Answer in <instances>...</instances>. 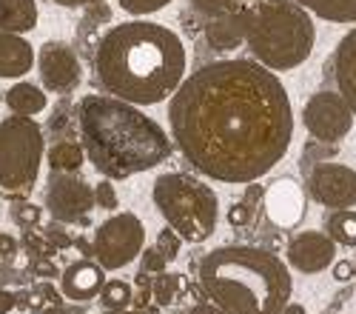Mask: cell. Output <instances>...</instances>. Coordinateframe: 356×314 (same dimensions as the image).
Returning a JSON list of instances; mask_svg holds the SVG:
<instances>
[{
	"mask_svg": "<svg viewBox=\"0 0 356 314\" xmlns=\"http://www.w3.org/2000/svg\"><path fill=\"white\" fill-rule=\"evenodd\" d=\"M20 251V246H17V237L15 235H9V232H0V257H12Z\"/></svg>",
	"mask_w": 356,
	"mask_h": 314,
	"instance_id": "cell-35",
	"label": "cell"
},
{
	"mask_svg": "<svg viewBox=\"0 0 356 314\" xmlns=\"http://www.w3.org/2000/svg\"><path fill=\"white\" fill-rule=\"evenodd\" d=\"M353 120H356L353 111L339 92H314L302 109L305 132L314 140L331 143V146H337V143H342L350 134Z\"/></svg>",
	"mask_w": 356,
	"mask_h": 314,
	"instance_id": "cell-9",
	"label": "cell"
},
{
	"mask_svg": "<svg viewBox=\"0 0 356 314\" xmlns=\"http://www.w3.org/2000/svg\"><path fill=\"white\" fill-rule=\"evenodd\" d=\"M350 277H353L350 260H334V280H337V283H348Z\"/></svg>",
	"mask_w": 356,
	"mask_h": 314,
	"instance_id": "cell-36",
	"label": "cell"
},
{
	"mask_svg": "<svg viewBox=\"0 0 356 314\" xmlns=\"http://www.w3.org/2000/svg\"><path fill=\"white\" fill-rule=\"evenodd\" d=\"M137 260H140V272H145V274H163V272H168V260H165V257L152 246V249H143L140 251V257H137Z\"/></svg>",
	"mask_w": 356,
	"mask_h": 314,
	"instance_id": "cell-29",
	"label": "cell"
},
{
	"mask_svg": "<svg viewBox=\"0 0 356 314\" xmlns=\"http://www.w3.org/2000/svg\"><path fill=\"white\" fill-rule=\"evenodd\" d=\"M106 283V269L97 260H74L60 272V292L72 303H88L95 300Z\"/></svg>",
	"mask_w": 356,
	"mask_h": 314,
	"instance_id": "cell-15",
	"label": "cell"
},
{
	"mask_svg": "<svg viewBox=\"0 0 356 314\" xmlns=\"http://www.w3.org/2000/svg\"><path fill=\"white\" fill-rule=\"evenodd\" d=\"M46 157L43 129L35 118L9 114L0 120V189L3 191H29Z\"/></svg>",
	"mask_w": 356,
	"mask_h": 314,
	"instance_id": "cell-7",
	"label": "cell"
},
{
	"mask_svg": "<svg viewBox=\"0 0 356 314\" xmlns=\"http://www.w3.org/2000/svg\"><path fill=\"white\" fill-rule=\"evenodd\" d=\"M3 103L9 106L12 114H20V118H35V114L46 111L49 97L32 80H17L15 86H9V92L3 95Z\"/></svg>",
	"mask_w": 356,
	"mask_h": 314,
	"instance_id": "cell-20",
	"label": "cell"
},
{
	"mask_svg": "<svg viewBox=\"0 0 356 314\" xmlns=\"http://www.w3.org/2000/svg\"><path fill=\"white\" fill-rule=\"evenodd\" d=\"M334 77H337V92L345 97V103L350 106L353 118H356V26L348 35H342V40L337 43Z\"/></svg>",
	"mask_w": 356,
	"mask_h": 314,
	"instance_id": "cell-18",
	"label": "cell"
},
{
	"mask_svg": "<svg viewBox=\"0 0 356 314\" xmlns=\"http://www.w3.org/2000/svg\"><path fill=\"white\" fill-rule=\"evenodd\" d=\"M308 191L319 206L339 212L356 206V168L345 163H316L308 171Z\"/></svg>",
	"mask_w": 356,
	"mask_h": 314,
	"instance_id": "cell-11",
	"label": "cell"
},
{
	"mask_svg": "<svg viewBox=\"0 0 356 314\" xmlns=\"http://www.w3.org/2000/svg\"><path fill=\"white\" fill-rule=\"evenodd\" d=\"M0 103H3V92H0Z\"/></svg>",
	"mask_w": 356,
	"mask_h": 314,
	"instance_id": "cell-44",
	"label": "cell"
},
{
	"mask_svg": "<svg viewBox=\"0 0 356 314\" xmlns=\"http://www.w3.org/2000/svg\"><path fill=\"white\" fill-rule=\"evenodd\" d=\"M154 249L165 257L168 263H174L177 257H180V249H183V237L174 232V228H160V235H157V243H154Z\"/></svg>",
	"mask_w": 356,
	"mask_h": 314,
	"instance_id": "cell-28",
	"label": "cell"
},
{
	"mask_svg": "<svg viewBox=\"0 0 356 314\" xmlns=\"http://www.w3.org/2000/svg\"><path fill=\"white\" fill-rule=\"evenodd\" d=\"M38 274H40L43 280H49V277H54V274H60V272H57V266H54V263L43 260V263H38Z\"/></svg>",
	"mask_w": 356,
	"mask_h": 314,
	"instance_id": "cell-40",
	"label": "cell"
},
{
	"mask_svg": "<svg viewBox=\"0 0 356 314\" xmlns=\"http://www.w3.org/2000/svg\"><path fill=\"white\" fill-rule=\"evenodd\" d=\"M38 0H0V32L26 35L38 29Z\"/></svg>",
	"mask_w": 356,
	"mask_h": 314,
	"instance_id": "cell-19",
	"label": "cell"
},
{
	"mask_svg": "<svg viewBox=\"0 0 356 314\" xmlns=\"http://www.w3.org/2000/svg\"><path fill=\"white\" fill-rule=\"evenodd\" d=\"M145 249V226L134 212H120L103 220L92 235V257L106 272L131 266Z\"/></svg>",
	"mask_w": 356,
	"mask_h": 314,
	"instance_id": "cell-8",
	"label": "cell"
},
{
	"mask_svg": "<svg viewBox=\"0 0 356 314\" xmlns=\"http://www.w3.org/2000/svg\"><path fill=\"white\" fill-rule=\"evenodd\" d=\"M285 260L300 274H319L337 260V243L325 232H300L285 246Z\"/></svg>",
	"mask_w": 356,
	"mask_h": 314,
	"instance_id": "cell-14",
	"label": "cell"
},
{
	"mask_svg": "<svg viewBox=\"0 0 356 314\" xmlns=\"http://www.w3.org/2000/svg\"><path fill=\"white\" fill-rule=\"evenodd\" d=\"M305 12L328 23H356V0H293Z\"/></svg>",
	"mask_w": 356,
	"mask_h": 314,
	"instance_id": "cell-22",
	"label": "cell"
},
{
	"mask_svg": "<svg viewBox=\"0 0 356 314\" xmlns=\"http://www.w3.org/2000/svg\"><path fill=\"white\" fill-rule=\"evenodd\" d=\"M95 206H100V209H106V212H114L117 206H120V197H117V189H114L111 180L103 178V180L95 186Z\"/></svg>",
	"mask_w": 356,
	"mask_h": 314,
	"instance_id": "cell-30",
	"label": "cell"
},
{
	"mask_svg": "<svg viewBox=\"0 0 356 314\" xmlns=\"http://www.w3.org/2000/svg\"><path fill=\"white\" fill-rule=\"evenodd\" d=\"M262 209L277 228H296L308 212L305 191L293 178H277L262 191Z\"/></svg>",
	"mask_w": 356,
	"mask_h": 314,
	"instance_id": "cell-13",
	"label": "cell"
},
{
	"mask_svg": "<svg viewBox=\"0 0 356 314\" xmlns=\"http://www.w3.org/2000/svg\"><path fill=\"white\" fill-rule=\"evenodd\" d=\"M0 217H3V206H0Z\"/></svg>",
	"mask_w": 356,
	"mask_h": 314,
	"instance_id": "cell-43",
	"label": "cell"
},
{
	"mask_svg": "<svg viewBox=\"0 0 356 314\" xmlns=\"http://www.w3.org/2000/svg\"><path fill=\"white\" fill-rule=\"evenodd\" d=\"M35 54L23 35L0 32V80H23L35 69Z\"/></svg>",
	"mask_w": 356,
	"mask_h": 314,
	"instance_id": "cell-17",
	"label": "cell"
},
{
	"mask_svg": "<svg viewBox=\"0 0 356 314\" xmlns=\"http://www.w3.org/2000/svg\"><path fill=\"white\" fill-rule=\"evenodd\" d=\"M46 237L54 243V249H66V246H72V237L63 235V223H57V226L51 223V226L46 228Z\"/></svg>",
	"mask_w": 356,
	"mask_h": 314,
	"instance_id": "cell-34",
	"label": "cell"
},
{
	"mask_svg": "<svg viewBox=\"0 0 356 314\" xmlns=\"http://www.w3.org/2000/svg\"><path fill=\"white\" fill-rule=\"evenodd\" d=\"M100 306L103 311H129V306L134 303V285L126 280H106L100 289Z\"/></svg>",
	"mask_w": 356,
	"mask_h": 314,
	"instance_id": "cell-24",
	"label": "cell"
},
{
	"mask_svg": "<svg viewBox=\"0 0 356 314\" xmlns=\"http://www.w3.org/2000/svg\"><path fill=\"white\" fill-rule=\"evenodd\" d=\"M97 314H145V311H131L129 308V311H97Z\"/></svg>",
	"mask_w": 356,
	"mask_h": 314,
	"instance_id": "cell-42",
	"label": "cell"
},
{
	"mask_svg": "<svg viewBox=\"0 0 356 314\" xmlns=\"http://www.w3.org/2000/svg\"><path fill=\"white\" fill-rule=\"evenodd\" d=\"M57 6H66V9H77V6H97L103 0H51Z\"/></svg>",
	"mask_w": 356,
	"mask_h": 314,
	"instance_id": "cell-39",
	"label": "cell"
},
{
	"mask_svg": "<svg viewBox=\"0 0 356 314\" xmlns=\"http://www.w3.org/2000/svg\"><path fill=\"white\" fill-rule=\"evenodd\" d=\"M46 163L54 175H77L86 163V152H83V143L74 140H60L46 152Z\"/></svg>",
	"mask_w": 356,
	"mask_h": 314,
	"instance_id": "cell-21",
	"label": "cell"
},
{
	"mask_svg": "<svg viewBox=\"0 0 356 314\" xmlns=\"http://www.w3.org/2000/svg\"><path fill=\"white\" fill-rule=\"evenodd\" d=\"M171 143L200 175L254 183L288 155L293 106L280 74L248 57L194 69L168 97Z\"/></svg>",
	"mask_w": 356,
	"mask_h": 314,
	"instance_id": "cell-1",
	"label": "cell"
},
{
	"mask_svg": "<svg viewBox=\"0 0 356 314\" xmlns=\"http://www.w3.org/2000/svg\"><path fill=\"white\" fill-rule=\"evenodd\" d=\"M228 223L234 226V228H243V226H248L251 223V206L245 203H234L231 209H228Z\"/></svg>",
	"mask_w": 356,
	"mask_h": 314,
	"instance_id": "cell-33",
	"label": "cell"
},
{
	"mask_svg": "<svg viewBox=\"0 0 356 314\" xmlns=\"http://www.w3.org/2000/svg\"><path fill=\"white\" fill-rule=\"evenodd\" d=\"M245 20H248L245 9L209 17V23H205V29H202L209 49H214L220 54H228V52H236L240 46H245Z\"/></svg>",
	"mask_w": 356,
	"mask_h": 314,
	"instance_id": "cell-16",
	"label": "cell"
},
{
	"mask_svg": "<svg viewBox=\"0 0 356 314\" xmlns=\"http://www.w3.org/2000/svg\"><path fill=\"white\" fill-rule=\"evenodd\" d=\"M17 306V297L9 289H0V314H9Z\"/></svg>",
	"mask_w": 356,
	"mask_h": 314,
	"instance_id": "cell-38",
	"label": "cell"
},
{
	"mask_svg": "<svg viewBox=\"0 0 356 314\" xmlns=\"http://www.w3.org/2000/svg\"><path fill=\"white\" fill-rule=\"evenodd\" d=\"M152 200L165 226L183 237V243L211 240L220 223V197L209 183L186 171H163L152 186Z\"/></svg>",
	"mask_w": 356,
	"mask_h": 314,
	"instance_id": "cell-6",
	"label": "cell"
},
{
	"mask_svg": "<svg viewBox=\"0 0 356 314\" xmlns=\"http://www.w3.org/2000/svg\"><path fill=\"white\" fill-rule=\"evenodd\" d=\"M152 297L157 306H168L180 297V274H154L152 280Z\"/></svg>",
	"mask_w": 356,
	"mask_h": 314,
	"instance_id": "cell-25",
	"label": "cell"
},
{
	"mask_svg": "<svg viewBox=\"0 0 356 314\" xmlns=\"http://www.w3.org/2000/svg\"><path fill=\"white\" fill-rule=\"evenodd\" d=\"M77 126L86 160L106 180H129L163 166L174 155L168 132L154 118L111 95H83Z\"/></svg>",
	"mask_w": 356,
	"mask_h": 314,
	"instance_id": "cell-3",
	"label": "cell"
},
{
	"mask_svg": "<svg viewBox=\"0 0 356 314\" xmlns=\"http://www.w3.org/2000/svg\"><path fill=\"white\" fill-rule=\"evenodd\" d=\"M245 46L251 61L274 74L302 66L316 46L314 15L293 0H259L245 6Z\"/></svg>",
	"mask_w": 356,
	"mask_h": 314,
	"instance_id": "cell-5",
	"label": "cell"
},
{
	"mask_svg": "<svg viewBox=\"0 0 356 314\" xmlns=\"http://www.w3.org/2000/svg\"><path fill=\"white\" fill-rule=\"evenodd\" d=\"M188 6L202 17H217V15H225V12L245 9L248 0H188Z\"/></svg>",
	"mask_w": 356,
	"mask_h": 314,
	"instance_id": "cell-26",
	"label": "cell"
},
{
	"mask_svg": "<svg viewBox=\"0 0 356 314\" xmlns=\"http://www.w3.org/2000/svg\"><path fill=\"white\" fill-rule=\"evenodd\" d=\"M322 226H325V235L337 246H356V212L353 209H339V212L325 214Z\"/></svg>",
	"mask_w": 356,
	"mask_h": 314,
	"instance_id": "cell-23",
	"label": "cell"
},
{
	"mask_svg": "<svg viewBox=\"0 0 356 314\" xmlns=\"http://www.w3.org/2000/svg\"><path fill=\"white\" fill-rule=\"evenodd\" d=\"M200 289L225 314H282L293 280L288 263L259 246H220L200 263Z\"/></svg>",
	"mask_w": 356,
	"mask_h": 314,
	"instance_id": "cell-4",
	"label": "cell"
},
{
	"mask_svg": "<svg viewBox=\"0 0 356 314\" xmlns=\"http://www.w3.org/2000/svg\"><path fill=\"white\" fill-rule=\"evenodd\" d=\"M188 314H225L220 306H214L211 300H202V303H197V306H191L188 308Z\"/></svg>",
	"mask_w": 356,
	"mask_h": 314,
	"instance_id": "cell-37",
	"label": "cell"
},
{
	"mask_svg": "<svg viewBox=\"0 0 356 314\" xmlns=\"http://www.w3.org/2000/svg\"><path fill=\"white\" fill-rule=\"evenodd\" d=\"M117 3L131 17H148V15H157L165 6H171L174 0H117Z\"/></svg>",
	"mask_w": 356,
	"mask_h": 314,
	"instance_id": "cell-27",
	"label": "cell"
},
{
	"mask_svg": "<svg viewBox=\"0 0 356 314\" xmlns=\"http://www.w3.org/2000/svg\"><path fill=\"white\" fill-rule=\"evenodd\" d=\"M334 155H337V146H331V143H319V140H314L311 146L302 149V168H305L308 163H314V157L328 160V157H334Z\"/></svg>",
	"mask_w": 356,
	"mask_h": 314,
	"instance_id": "cell-32",
	"label": "cell"
},
{
	"mask_svg": "<svg viewBox=\"0 0 356 314\" xmlns=\"http://www.w3.org/2000/svg\"><path fill=\"white\" fill-rule=\"evenodd\" d=\"M95 209V189L80 175H54L46 186V212L54 223L77 226L88 223V214Z\"/></svg>",
	"mask_w": 356,
	"mask_h": 314,
	"instance_id": "cell-10",
	"label": "cell"
},
{
	"mask_svg": "<svg viewBox=\"0 0 356 314\" xmlns=\"http://www.w3.org/2000/svg\"><path fill=\"white\" fill-rule=\"evenodd\" d=\"M188 54L174 29L131 17L111 26L97 40L95 74L117 100L131 106L165 103L186 80Z\"/></svg>",
	"mask_w": 356,
	"mask_h": 314,
	"instance_id": "cell-2",
	"label": "cell"
},
{
	"mask_svg": "<svg viewBox=\"0 0 356 314\" xmlns=\"http://www.w3.org/2000/svg\"><path fill=\"white\" fill-rule=\"evenodd\" d=\"M353 277H356V266H353Z\"/></svg>",
	"mask_w": 356,
	"mask_h": 314,
	"instance_id": "cell-45",
	"label": "cell"
},
{
	"mask_svg": "<svg viewBox=\"0 0 356 314\" xmlns=\"http://www.w3.org/2000/svg\"><path fill=\"white\" fill-rule=\"evenodd\" d=\"M35 66H38L43 86L54 95H69L83 83L80 57L63 40H46L35 54Z\"/></svg>",
	"mask_w": 356,
	"mask_h": 314,
	"instance_id": "cell-12",
	"label": "cell"
},
{
	"mask_svg": "<svg viewBox=\"0 0 356 314\" xmlns=\"http://www.w3.org/2000/svg\"><path fill=\"white\" fill-rule=\"evenodd\" d=\"M12 217H15V223H17V226L32 228V226H38V223H40L43 212H40V206H35V203H17V206L12 209Z\"/></svg>",
	"mask_w": 356,
	"mask_h": 314,
	"instance_id": "cell-31",
	"label": "cell"
},
{
	"mask_svg": "<svg viewBox=\"0 0 356 314\" xmlns=\"http://www.w3.org/2000/svg\"><path fill=\"white\" fill-rule=\"evenodd\" d=\"M282 314H308V311H305V306H300V303H293V300H291V303L282 308Z\"/></svg>",
	"mask_w": 356,
	"mask_h": 314,
	"instance_id": "cell-41",
	"label": "cell"
}]
</instances>
